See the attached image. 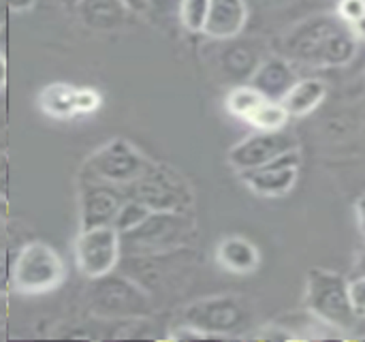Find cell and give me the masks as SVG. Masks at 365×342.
Here are the masks:
<instances>
[{
  "mask_svg": "<svg viewBox=\"0 0 365 342\" xmlns=\"http://www.w3.org/2000/svg\"><path fill=\"white\" fill-rule=\"evenodd\" d=\"M282 56L312 69L346 66L357 54V36L336 13H319L297 21L282 39Z\"/></svg>",
  "mask_w": 365,
  "mask_h": 342,
  "instance_id": "1",
  "label": "cell"
},
{
  "mask_svg": "<svg viewBox=\"0 0 365 342\" xmlns=\"http://www.w3.org/2000/svg\"><path fill=\"white\" fill-rule=\"evenodd\" d=\"M195 236L188 212H150L135 229L120 233L122 257H158L186 246Z\"/></svg>",
  "mask_w": 365,
  "mask_h": 342,
  "instance_id": "2",
  "label": "cell"
},
{
  "mask_svg": "<svg viewBox=\"0 0 365 342\" xmlns=\"http://www.w3.org/2000/svg\"><path fill=\"white\" fill-rule=\"evenodd\" d=\"M304 304L312 317L336 330H353L361 319L351 300L349 278L334 270L312 268L308 272Z\"/></svg>",
  "mask_w": 365,
  "mask_h": 342,
  "instance_id": "3",
  "label": "cell"
},
{
  "mask_svg": "<svg viewBox=\"0 0 365 342\" xmlns=\"http://www.w3.org/2000/svg\"><path fill=\"white\" fill-rule=\"evenodd\" d=\"M90 308L98 319L109 321H139L152 313V300L148 289H143L128 274H105L92 281L90 287Z\"/></svg>",
  "mask_w": 365,
  "mask_h": 342,
  "instance_id": "4",
  "label": "cell"
},
{
  "mask_svg": "<svg viewBox=\"0 0 365 342\" xmlns=\"http://www.w3.org/2000/svg\"><path fill=\"white\" fill-rule=\"evenodd\" d=\"M124 193L152 212H190L195 203L190 182L178 169L163 163H150L137 180L124 186Z\"/></svg>",
  "mask_w": 365,
  "mask_h": 342,
  "instance_id": "5",
  "label": "cell"
},
{
  "mask_svg": "<svg viewBox=\"0 0 365 342\" xmlns=\"http://www.w3.org/2000/svg\"><path fill=\"white\" fill-rule=\"evenodd\" d=\"M66 278L64 261L56 248L34 240L19 248L11 263V291L24 296H43L56 291Z\"/></svg>",
  "mask_w": 365,
  "mask_h": 342,
  "instance_id": "6",
  "label": "cell"
},
{
  "mask_svg": "<svg viewBox=\"0 0 365 342\" xmlns=\"http://www.w3.org/2000/svg\"><path fill=\"white\" fill-rule=\"evenodd\" d=\"M252 321L248 304L235 296L203 298L186 306L184 323L199 330L205 338H229L242 334Z\"/></svg>",
  "mask_w": 365,
  "mask_h": 342,
  "instance_id": "7",
  "label": "cell"
},
{
  "mask_svg": "<svg viewBox=\"0 0 365 342\" xmlns=\"http://www.w3.org/2000/svg\"><path fill=\"white\" fill-rule=\"evenodd\" d=\"M150 163L152 161L130 141L115 137L90 154V159L83 163V178L101 180L124 188L133 180H137Z\"/></svg>",
  "mask_w": 365,
  "mask_h": 342,
  "instance_id": "8",
  "label": "cell"
},
{
  "mask_svg": "<svg viewBox=\"0 0 365 342\" xmlns=\"http://www.w3.org/2000/svg\"><path fill=\"white\" fill-rule=\"evenodd\" d=\"M122 261L120 233L107 227L81 229L75 240V263L83 278L94 281L113 272Z\"/></svg>",
  "mask_w": 365,
  "mask_h": 342,
  "instance_id": "9",
  "label": "cell"
},
{
  "mask_svg": "<svg viewBox=\"0 0 365 342\" xmlns=\"http://www.w3.org/2000/svg\"><path fill=\"white\" fill-rule=\"evenodd\" d=\"M299 169H302V154L299 148H295L261 167L242 171L240 178L255 195L276 199L289 195L295 188L299 180Z\"/></svg>",
  "mask_w": 365,
  "mask_h": 342,
  "instance_id": "10",
  "label": "cell"
},
{
  "mask_svg": "<svg viewBox=\"0 0 365 342\" xmlns=\"http://www.w3.org/2000/svg\"><path fill=\"white\" fill-rule=\"evenodd\" d=\"M295 148H299V141L295 135L287 133V129L284 131H257L229 150V165L237 173H242V171L261 167Z\"/></svg>",
  "mask_w": 365,
  "mask_h": 342,
  "instance_id": "11",
  "label": "cell"
},
{
  "mask_svg": "<svg viewBox=\"0 0 365 342\" xmlns=\"http://www.w3.org/2000/svg\"><path fill=\"white\" fill-rule=\"evenodd\" d=\"M124 201H126V193L122 186L83 178V184L79 191L81 229L107 227V225L113 227V221H115Z\"/></svg>",
  "mask_w": 365,
  "mask_h": 342,
  "instance_id": "12",
  "label": "cell"
},
{
  "mask_svg": "<svg viewBox=\"0 0 365 342\" xmlns=\"http://www.w3.org/2000/svg\"><path fill=\"white\" fill-rule=\"evenodd\" d=\"M248 21H250L248 0H210L207 19L201 34L214 41H231L246 30Z\"/></svg>",
  "mask_w": 365,
  "mask_h": 342,
  "instance_id": "13",
  "label": "cell"
},
{
  "mask_svg": "<svg viewBox=\"0 0 365 342\" xmlns=\"http://www.w3.org/2000/svg\"><path fill=\"white\" fill-rule=\"evenodd\" d=\"M295 64L284 56H265L263 62L257 66L248 84L259 90L267 101H282V96L291 90L297 81Z\"/></svg>",
  "mask_w": 365,
  "mask_h": 342,
  "instance_id": "14",
  "label": "cell"
},
{
  "mask_svg": "<svg viewBox=\"0 0 365 342\" xmlns=\"http://www.w3.org/2000/svg\"><path fill=\"white\" fill-rule=\"evenodd\" d=\"M216 261L218 266L235 276H250L261 266V253L244 236H227L216 246Z\"/></svg>",
  "mask_w": 365,
  "mask_h": 342,
  "instance_id": "15",
  "label": "cell"
},
{
  "mask_svg": "<svg viewBox=\"0 0 365 342\" xmlns=\"http://www.w3.org/2000/svg\"><path fill=\"white\" fill-rule=\"evenodd\" d=\"M327 92H329V88L323 79L299 77L291 86V90L282 96L280 103L291 118H304L323 105V101L327 99Z\"/></svg>",
  "mask_w": 365,
  "mask_h": 342,
  "instance_id": "16",
  "label": "cell"
},
{
  "mask_svg": "<svg viewBox=\"0 0 365 342\" xmlns=\"http://www.w3.org/2000/svg\"><path fill=\"white\" fill-rule=\"evenodd\" d=\"M75 11L81 24L92 30H115L126 24L130 13L122 0H79Z\"/></svg>",
  "mask_w": 365,
  "mask_h": 342,
  "instance_id": "17",
  "label": "cell"
},
{
  "mask_svg": "<svg viewBox=\"0 0 365 342\" xmlns=\"http://www.w3.org/2000/svg\"><path fill=\"white\" fill-rule=\"evenodd\" d=\"M231 45L220 54V64L222 71L233 77L235 81H246L252 77V73L257 71V66L263 62V54L261 47L255 41H237L231 39Z\"/></svg>",
  "mask_w": 365,
  "mask_h": 342,
  "instance_id": "18",
  "label": "cell"
},
{
  "mask_svg": "<svg viewBox=\"0 0 365 342\" xmlns=\"http://www.w3.org/2000/svg\"><path fill=\"white\" fill-rule=\"evenodd\" d=\"M263 101L267 99L259 90H255L250 84H240L227 94V111L233 118L248 122V118L263 105Z\"/></svg>",
  "mask_w": 365,
  "mask_h": 342,
  "instance_id": "19",
  "label": "cell"
},
{
  "mask_svg": "<svg viewBox=\"0 0 365 342\" xmlns=\"http://www.w3.org/2000/svg\"><path fill=\"white\" fill-rule=\"evenodd\" d=\"M41 105L47 114L64 118L75 114V88L66 84H51L41 94Z\"/></svg>",
  "mask_w": 365,
  "mask_h": 342,
  "instance_id": "20",
  "label": "cell"
},
{
  "mask_svg": "<svg viewBox=\"0 0 365 342\" xmlns=\"http://www.w3.org/2000/svg\"><path fill=\"white\" fill-rule=\"evenodd\" d=\"M289 120L291 116L280 101H263V105L248 118V124H252L257 131H284Z\"/></svg>",
  "mask_w": 365,
  "mask_h": 342,
  "instance_id": "21",
  "label": "cell"
},
{
  "mask_svg": "<svg viewBox=\"0 0 365 342\" xmlns=\"http://www.w3.org/2000/svg\"><path fill=\"white\" fill-rule=\"evenodd\" d=\"M207 9H210V0H182L178 19L188 32L201 34L207 19Z\"/></svg>",
  "mask_w": 365,
  "mask_h": 342,
  "instance_id": "22",
  "label": "cell"
},
{
  "mask_svg": "<svg viewBox=\"0 0 365 342\" xmlns=\"http://www.w3.org/2000/svg\"><path fill=\"white\" fill-rule=\"evenodd\" d=\"M150 212L152 210L148 206H143L141 201L126 197V201L122 203V208H120V212H118V216L113 221V229L118 233H126V231L135 229L141 221H145Z\"/></svg>",
  "mask_w": 365,
  "mask_h": 342,
  "instance_id": "23",
  "label": "cell"
},
{
  "mask_svg": "<svg viewBox=\"0 0 365 342\" xmlns=\"http://www.w3.org/2000/svg\"><path fill=\"white\" fill-rule=\"evenodd\" d=\"M336 15L344 24L355 26L361 17H365V0H338Z\"/></svg>",
  "mask_w": 365,
  "mask_h": 342,
  "instance_id": "24",
  "label": "cell"
},
{
  "mask_svg": "<svg viewBox=\"0 0 365 342\" xmlns=\"http://www.w3.org/2000/svg\"><path fill=\"white\" fill-rule=\"evenodd\" d=\"M182 0H148V11L145 15H156V17H178Z\"/></svg>",
  "mask_w": 365,
  "mask_h": 342,
  "instance_id": "25",
  "label": "cell"
},
{
  "mask_svg": "<svg viewBox=\"0 0 365 342\" xmlns=\"http://www.w3.org/2000/svg\"><path fill=\"white\" fill-rule=\"evenodd\" d=\"M351 300L359 317H365V274H357L353 281H349Z\"/></svg>",
  "mask_w": 365,
  "mask_h": 342,
  "instance_id": "26",
  "label": "cell"
},
{
  "mask_svg": "<svg viewBox=\"0 0 365 342\" xmlns=\"http://www.w3.org/2000/svg\"><path fill=\"white\" fill-rule=\"evenodd\" d=\"M101 103V96L86 88V90H75V111H92Z\"/></svg>",
  "mask_w": 365,
  "mask_h": 342,
  "instance_id": "27",
  "label": "cell"
},
{
  "mask_svg": "<svg viewBox=\"0 0 365 342\" xmlns=\"http://www.w3.org/2000/svg\"><path fill=\"white\" fill-rule=\"evenodd\" d=\"M11 289V263L4 255H0V293Z\"/></svg>",
  "mask_w": 365,
  "mask_h": 342,
  "instance_id": "28",
  "label": "cell"
},
{
  "mask_svg": "<svg viewBox=\"0 0 365 342\" xmlns=\"http://www.w3.org/2000/svg\"><path fill=\"white\" fill-rule=\"evenodd\" d=\"M299 0H248V4H257L261 9H284V6H291Z\"/></svg>",
  "mask_w": 365,
  "mask_h": 342,
  "instance_id": "29",
  "label": "cell"
},
{
  "mask_svg": "<svg viewBox=\"0 0 365 342\" xmlns=\"http://www.w3.org/2000/svg\"><path fill=\"white\" fill-rule=\"evenodd\" d=\"M355 216H357V227L365 238V193L355 201Z\"/></svg>",
  "mask_w": 365,
  "mask_h": 342,
  "instance_id": "30",
  "label": "cell"
},
{
  "mask_svg": "<svg viewBox=\"0 0 365 342\" xmlns=\"http://www.w3.org/2000/svg\"><path fill=\"white\" fill-rule=\"evenodd\" d=\"M124 4H126V9L130 11V13H141V15H145V11H148V0H122Z\"/></svg>",
  "mask_w": 365,
  "mask_h": 342,
  "instance_id": "31",
  "label": "cell"
},
{
  "mask_svg": "<svg viewBox=\"0 0 365 342\" xmlns=\"http://www.w3.org/2000/svg\"><path fill=\"white\" fill-rule=\"evenodd\" d=\"M34 2L36 0H6V4H9L11 11H28V9L34 6Z\"/></svg>",
  "mask_w": 365,
  "mask_h": 342,
  "instance_id": "32",
  "label": "cell"
},
{
  "mask_svg": "<svg viewBox=\"0 0 365 342\" xmlns=\"http://www.w3.org/2000/svg\"><path fill=\"white\" fill-rule=\"evenodd\" d=\"M351 30H353V34L357 36V41H359V39H364L365 41V17H361L355 26H351Z\"/></svg>",
  "mask_w": 365,
  "mask_h": 342,
  "instance_id": "33",
  "label": "cell"
},
{
  "mask_svg": "<svg viewBox=\"0 0 365 342\" xmlns=\"http://www.w3.org/2000/svg\"><path fill=\"white\" fill-rule=\"evenodd\" d=\"M4 84H6V62H4V56L0 51V90L4 88Z\"/></svg>",
  "mask_w": 365,
  "mask_h": 342,
  "instance_id": "34",
  "label": "cell"
},
{
  "mask_svg": "<svg viewBox=\"0 0 365 342\" xmlns=\"http://www.w3.org/2000/svg\"><path fill=\"white\" fill-rule=\"evenodd\" d=\"M357 274H365V251L361 253L359 261H357Z\"/></svg>",
  "mask_w": 365,
  "mask_h": 342,
  "instance_id": "35",
  "label": "cell"
},
{
  "mask_svg": "<svg viewBox=\"0 0 365 342\" xmlns=\"http://www.w3.org/2000/svg\"><path fill=\"white\" fill-rule=\"evenodd\" d=\"M62 2H64V4H71V6H75V4H77L79 0H62Z\"/></svg>",
  "mask_w": 365,
  "mask_h": 342,
  "instance_id": "36",
  "label": "cell"
}]
</instances>
